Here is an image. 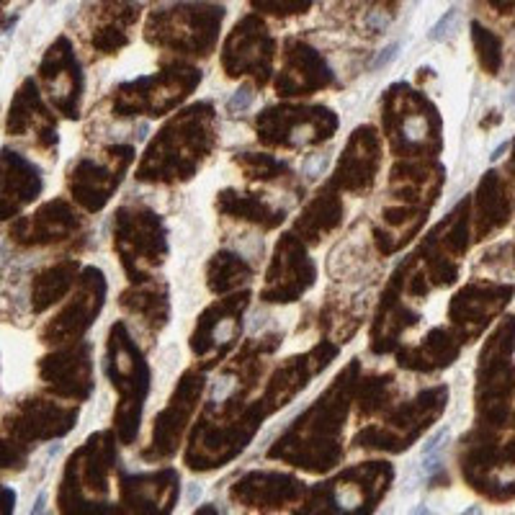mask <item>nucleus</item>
<instances>
[{
    "mask_svg": "<svg viewBox=\"0 0 515 515\" xmlns=\"http://www.w3.org/2000/svg\"><path fill=\"white\" fill-rule=\"evenodd\" d=\"M454 18H456V11H446V16L430 28V39H443V36L448 34V26L454 23Z\"/></svg>",
    "mask_w": 515,
    "mask_h": 515,
    "instance_id": "nucleus-1",
    "label": "nucleus"
},
{
    "mask_svg": "<svg viewBox=\"0 0 515 515\" xmlns=\"http://www.w3.org/2000/svg\"><path fill=\"white\" fill-rule=\"evenodd\" d=\"M47 3H57V0H47Z\"/></svg>",
    "mask_w": 515,
    "mask_h": 515,
    "instance_id": "nucleus-6",
    "label": "nucleus"
},
{
    "mask_svg": "<svg viewBox=\"0 0 515 515\" xmlns=\"http://www.w3.org/2000/svg\"><path fill=\"white\" fill-rule=\"evenodd\" d=\"M397 49H400V44H392V47H386L384 52H379L376 60H373V68H386V65L397 57Z\"/></svg>",
    "mask_w": 515,
    "mask_h": 515,
    "instance_id": "nucleus-3",
    "label": "nucleus"
},
{
    "mask_svg": "<svg viewBox=\"0 0 515 515\" xmlns=\"http://www.w3.org/2000/svg\"><path fill=\"white\" fill-rule=\"evenodd\" d=\"M250 101H253V93L248 88H243L240 93H235L230 98V109L232 111H245L248 106H250Z\"/></svg>",
    "mask_w": 515,
    "mask_h": 515,
    "instance_id": "nucleus-2",
    "label": "nucleus"
},
{
    "mask_svg": "<svg viewBox=\"0 0 515 515\" xmlns=\"http://www.w3.org/2000/svg\"><path fill=\"white\" fill-rule=\"evenodd\" d=\"M508 103H510V106H515V85H513V90H510V95H508Z\"/></svg>",
    "mask_w": 515,
    "mask_h": 515,
    "instance_id": "nucleus-5",
    "label": "nucleus"
},
{
    "mask_svg": "<svg viewBox=\"0 0 515 515\" xmlns=\"http://www.w3.org/2000/svg\"><path fill=\"white\" fill-rule=\"evenodd\" d=\"M508 147H510V142H502V144H497V147H495V152H492V155H489V160H492V163H495V160H500V157L505 155V152H508Z\"/></svg>",
    "mask_w": 515,
    "mask_h": 515,
    "instance_id": "nucleus-4",
    "label": "nucleus"
}]
</instances>
